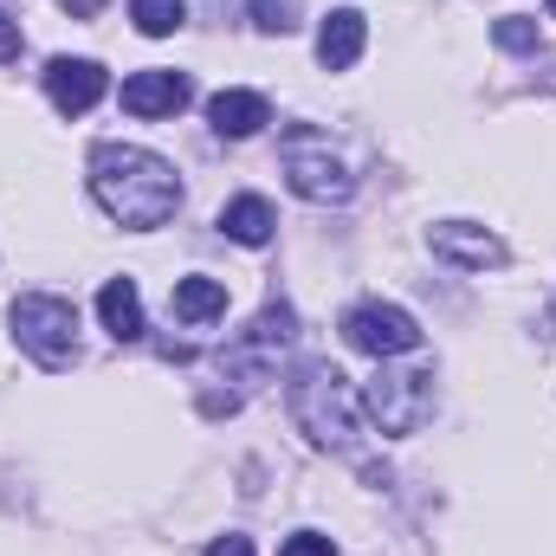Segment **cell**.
I'll list each match as a JSON object with an SVG mask.
<instances>
[{
  "mask_svg": "<svg viewBox=\"0 0 556 556\" xmlns=\"http://www.w3.org/2000/svg\"><path fill=\"white\" fill-rule=\"evenodd\" d=\"M492 39H498L505 52H538V20H525V13H505V20L492 26Z\"/></svg>",
  "mask_w": 556,
  "mask_h": 556,
  "instance_id": "cell-18",
  "label": "cell"
},
{
  "mask_svg": "<svg viewBox=\"0 0 556 556\" xmlns=\"http://www.w3.org/2000/svg\"><path fill=\"white\" fill-rule=\"evenodd\" d=\"M278 556H337V544H330L324 531H291V538H285V551H278Z\"/></svg>",
  "mask_w": 556,
  "mask_h": 556,
  "instance_id": "cell-19",
  "label": "cell"
},
{
  "mask_svg": "<svg viewBox=\"0 0 556 556\" xmlns=\"http://www.w3.org/2000/svg\"><path fill=\"white\" fill-rule=\"evenodd\" d=\"M104 91H111V72H104L98 59H72V52L46 59V98H52L65 117H85L91 104H104Z\"/></svg>",
  "mask_w": 556,
  "mask_h": 556,
  "instance_id": "cell-8",
  "label": "cell"
},
{
  "mask_svg": "<svg viewBox=\"0 0 556 556\" xmlns=\"http://www.w3.org/2000/svg\"><path fill=\"white\" fill-rule=\"evenodd\" d=\"M98 317H104V330H111L117 343H137V337H142V291H137V278H111V285L98 291Z\"/></svg>",
  "mask_w": 556,
  "mask_h": 556,
  "instance_id": "cell-15",
  "label": "cell"
},
{
  "mask_svg": "<svg viewBox=\"0 0 556 556\" xmlns=\"http://www.w3.org/2000/svg\"><path fill=\"white\" fill-rule=\"evenodd\" d=\"M551 13H556V0H551Z\"/></svg>",
  "mask_w": 556,
  "mask_h": 556,
  "instance_id": "cell-23",
  "label": "cell"
},
{
  "mask_svg": "<svg viewBox=\"0 0 556 556\" xmlns=\"http://www.w3.org/2000/svg\"><path fill=\"white\" fill-rule=\"evenodd\" d=\"M427 247H433V260L466 266V273L505 266V240H498L492 227H472V220H440V227H427Z\"/></svg>",
  "mask_w": 556,
  "mask_h": 556,
  "instance_id": "cell-9",
  "label": "cell"
},
{
  "mask_svg": "<svg viewBox=\"0 0 556 556\" xmlns=\"http://www.w3.org/2000/svg\"><path fill=\"white\" fill-rule=\"evenodd\" d=\"M363 46H369V20H363L356 7H337V13L317 26V65H324V72H350V65L363 59Z\"/></svg>",
  "mask_w": 556,
  "mask_h": 556,
  "instance_id": "cell-12",
  "label": "cell"
},
{
  "mask_svg": "<svg viewBox=\"0 0 556 556\" xmlns=\"http://www.w3.org/2000/svg\"><path fill=\"white\" fill-rule=\"evenodd\" d=\"M285 402H291V420L317 440V446H337V453H356V420H363V395L350 389V376L324 356L298 363L291 382H285Z\"/></svg>",
  "mask_w": 556,
  "mask_h": 556,
  "instance_id": "cell-2",
  "label": "cell"
},
{
  "mask_svg": "<svg viewBox=\"0 0 556 556\" xmlns=\"http://www.w3.org/2000/svg\"><path fill=\"white\" fill-rule=\"evenodd\" d=\"M343 343L363 350V356H376V363H395V356L420 350V324L402 304L369 298V304H350V311H343Z\"/></svg>",
  "mask_w": 556,
  "mask_h": 556,
  "instance_id": "cell-6",
  "label": "cell"
},
{
  "mask_svg": "<svg viewBox=\"0 0 556 556\" xmlns=\"http://www.w3.org/2000/svg\"><path fill=\"white\" fill-rule=\"evenodd\" d=\"M278 162H285L291 194H298V201H311V207H337V201H350V194H356V175H350L343 149L324 137L317 124H291V130L278 137Z\"/></svg>",
  "mask_w": 556,
  "mask_h": 556,
  "instance_id": "cell-3",
  "label": "cell"
},
{
  "mask_svg": "<svg viewBox=\"0 0 556 556\" xmlns=\"http://www.w3.org/2000/svg\"><path fill=\"white\" fill-rule=\"evenodd\" d=\"M194 104V85L188 72H168V65H149V72H130L124 78V111L130 117H175Z\"/></svg>",
  "mask_w": 556,
  "mask_h": 556,
  "instance_id": "cell-10",
  "label": "cell"
},
{
  "mask_svg": "<svg viewBox=\"0 0 556 556\" xmlns=\"http://www.w3.org/2000/svg\"><path fill=\"white\" fill-rule=\"evenodd\" d=\"M207 556H253V538H233V531H227V538L207 544Z\"/></svg>",
  "mask_w": 556,
  "mask_h": 556,
  "instance_id": "cell-20",
  "label": "cell"
},
{
  "mask_svg": "<svg viewBox=\"0 0 556 556\" xmlns=\"http://www.w3.org/2000/svg\"><path fill=\"white\" fill-rule=\"evenodd\" d=\"M291 337H298V317H291V304H266V311L247 324V337L227 350V369H233L240 382H260V376L278 363V350H291Z\"/></svg>",
  "mask_w": 556,
  "mask_h": 556,
  "instance_id": "cell-7",
  "label": "cell"
},
{
  "mask_svg": "<svg viewBox=\"0 0 556 556\" xmlns=\"http://www.w3.org/2000/svg\"><path fill=\"white\" fill-rule=\"evenodd\" d=\"M13 343L39 363V369H72L78 363V311L59 298V291H20L13 311Z\"/></svg>",
  "mask_w": 556,
  "mask_h": 556,
  "instance_id": "cell-4",
  "label": "cell"
},
{
  "mask_svg": "<svg viewBox=\"0 0 556 556\" xmlns=\"http://www.w3.org/2000/svg\"><path fill=\"white\" fill-rule=\"evenodd\" d=\"M91 201L130 227V233H149V227H168L175 207H181V175L175 162H162L155 149H137V142H98L91 149Z\"/></svg>",
  "mask_w": 556,
  "mask_h": 556,
  "instance_id": "cell-1",
  "label": "cell"
},
{
  "mask_svg": "<svg viewBox=\"0 0 556 556\" xmlns=\"http://www.w3.org/2000/svg\"><path fill=\"white\" fill-rule=\"evenodd\" d=\"M273 227H278V214H273V201H266V194H233V201L220 207V233H227V240H240V247H266V240H273Z\"/></svg>",
  "mask_w": 556,
  "mask_h": 556,
  "instance_id": "cell-13",
  "label": "cell"
},
{
  "mask_svg": "<svg viewBox=\"0 0 556 556\" xmlns=\"http://www.w3.org/2000/svg\"><path fill=\"white\" fill-rule=\"evenodd\" d=\"M59 7H72V13H85V20H91V13H98L104 0H59Z\"/></svg>",
  "mask_w": 556,
  "mask_h": 556,
  "instance_id": "cell-22",
  "label": "cell"
},
{
  "mask_svg": "<svg viewBox=\"0 0 556 556\" xmlns=\"http://www.w3.org/2000/svg\"><path fill=\"white\" fill-rule=\"evenodd\" d=\"M130 20L142 39H168L188 26V0H130Z\"/></svg>",
  "mask_w": 556,
  "mask_h": 556,
  "instance_id": "cell-16",
  "label": "cell"
},
{
  "mask_svg": "<svg viewBox=\"0 0 556 556\" xmlns=\"http://www.w3.org/2000/svg\"><path fill=\"white\" fill-rule=\"evenodd\" d=\"M7 59H20V26L0 13V65H7Z\"/></svg>",
  "mask_w": 556,
  "mask_h": 556,
  "instance_id": "cell-21",
  "label": "cell"
},
{
  "mask_svg": "<svg viewBox=\"0 0 556 556\" xmlns=\"http://www.w3.org/2000/svg\"><path fill=\"white\" fill-rule=\"evenodd\" d=\"M363 408L376 415L382 433H415L420 420L433 415V376L427 369H376V382L363 389Z\"/></svg>",
  "mask_w": 556,
  "mask_h": 556,
  "instance_id": "cell-5",
  "label": "cell"
},
{
  "mask_svg": "<svg viewBox=\"0 0 556 556\" xmlns=\"http://www.w3.org/2000/svg\"><path fill=\"white\" fill-rule=\"evenodd\" d=\"M298 20H304V0H253V26L260 33H298Z\"/></svg>",
  "mask_w": 556,
  "mask_h": 556,
  "instance_id": "cell-17",
  "label": "cell"
},
{
  "mask_svg": "<svg viewBox=\"0 0 556 556\" xmlns=\"http://www.w3.org/2000/svg\"><path fill=\"white\" fill-rule=\"evenodd\" d=\"M207 124H214V137H260L266 124H273V104H266V91H214L207 98Z\"/></svg>",
  "mask_w": 556,
  "mask_h": 556,
  "instance_id": "cell-11",
  "label": "cell"
},
{
  "mask_svg": "<svg viewBox=\"0 0 556 556\" xmlns=\"http://www.w3.org/2000/svg\"><path fill=\"white\" fill-rule=\"evenodd\" d=\"M168 311H175L181 324H214V317H227V285H220V278H207V273L175 278Z\"/></svg>",
  "mask_w": 556,
  "mask_h": 556,
  "instance_id": "cell-14",
  "label": "cell"
}]
</instances>
